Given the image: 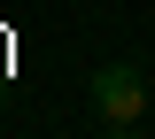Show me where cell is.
Returning a JSON list of instances; mask_svg holds the SVG:
<instances>
[{
    "instance_id": "1",
    "label": "cell",
    "mask_w": 155,
    "mask_h": 139,
    "mask_svg": "<svg viewBox=\"0 0 155 139\" xmlns=\"http://www.w3.org/2000/svg\"><path fill=\"white\" fill-rule=\"evenodd\" d=\"M93 108H101L109 124H132L140 108H147V77H140L132 62H109V70L93 77Z\"/></svg>"
},
{
    "instance_id": "2",
    "label": "cell",
    "mask_w": 155,
    "mask_h": 139,
    "mask_svg": "<svg viewBox=\"0 0 155 139\" xmlns=\"http://www.w3.org/2000/svg\"><path fill=\"white\" fill-rule=\"evenodd\" d=\"M109 139H132V124H109Z\"/></svg>"
}]
</instances>
